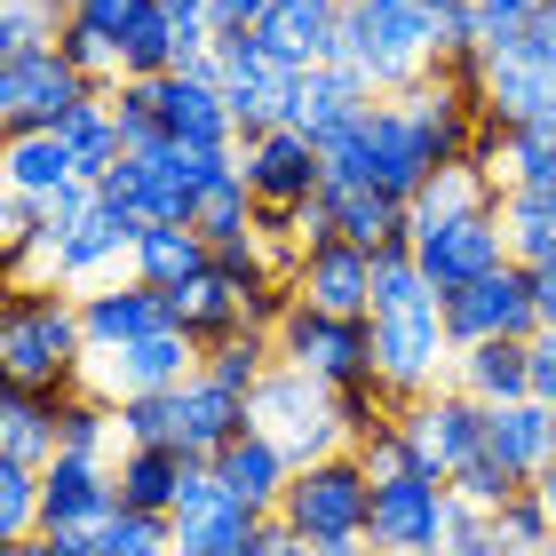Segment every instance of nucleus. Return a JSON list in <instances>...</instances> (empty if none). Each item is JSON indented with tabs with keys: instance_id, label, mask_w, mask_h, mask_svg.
<instances>
[{
	"instance_id": "nucleus-44",
	"label": "nucleus",
	"mask_w": 556,
	"mask_h": 556,
	"mask_svg": "<svg viewBox=\"0 0 556 556\" xmlns=\"http://www.w3.org/2000/svg\"><path fill=\"white\" fill-rule=\"evenodd\" d=\"M445 556H517L509 533H501V509H477V501H453V525H445Z\"/></svg>"
},
{
	"instance_id": "nucleus-48",
	"label": "nucleus",
	"mask_w": 556,
	"mask_h": 556,
	"mask_svg": "<svg viewBox=\"0 0 556 556\" xmlns=\"http://www.w3.org/2000/svg\"><path fill=\"white\" fill-rule=\"evenodd\" d=\"M453 493H462V501H477V509H501V501L517 493V477L501 469L493 453H477V462H462V469H453Z\"/></svg>"
},
{
	"instance_id": "nucleus-16",
	"label": "nucleus",
	"mask_w": 556,
	"mask_h": 556,
	"mask_svg": "<svg viewBox=\"0 0 556 556\" xmlns=\"http://www.w3.org/2000/svg\"><path fill=\"white\" fill-rule=\"evenodd\" d=\"M477 96H485L493 119H525V128H556V64L533 40H501L477 48Z\"/></svg>"
},
{
	"instance_id": "nucleus-1",
	"label": "nucleus",
	"mask_w": 556,
	"mask_h": 556,
	"mask_svg": "<svg viewBox=\"0 0 556 556\" xmlns=\"http://www.w3.org/2000/svg\"><path fill=\"white\" fill-rule=\"evenodd\" d=\"M88 366V318L72 287H48V278H16L9 311H0V374L33 390H72Z\"/></svg>"
},
{
	"instance_id": "nucleus-9",
	"label": "nucleus",
	"mask_w": 556,
	"mask_h": 556,
	"mask_svg": "<svg viewBox=\"0 0 556 556\" xmlns=\"http://www.w3.org/2000/svg\"><path fill=\"white\" fill-rule=\"evenodd\" d=\"M199 358H207V342H199V334H184V326H160V334H143V342L88 350L80 390L112 397V406H128V397H160V390H175V382H191Z\"/></svg>"
},
{
	"instance_id": "nucleus-53",
	"label": "nucleus",
	"mask_w": 556,
	"mask_h": 556,
	"mask_svg": "<svg viewBox=\"0 0 556 556\" xmlns=\"http://www.w3.org/2000/svg\"><path fill=\"white\" fill-rule=\"evenodd\" d=\"M255 556H318V548L302 541V533H294L287 517H270V525H263V548H255Z\"/></svg>"
},
{
	"instance_id": "nucleus-5",
	"label": "nucleus",
	"mask_w": 556,
	"mask_h": 556,
	"mask_svg": "<svg viewBox=\"0 0 556 556\" xmlns=\"http://www.w3.org/2000/svg\"><path fill=\"white\" fill-rule=\"evenodd\" d=\"M278 358L302 366L326 390H358L374 382V318H342V311H311V302H287V318L270 326Z\"/></svg>"
},
{
	"instance_id": "nucleus-38",
	"label": "nucleus",
	"mask_w": 556,
	"mask_h": 556,
	"mask_svg": "<svg viewBox=\"0 0 556 556\" xmlns=\"http://www.w3.org/2000/svg\"><path fill=\"white\" fill-rule=\"evenodd\" d=\"M215 374L223 390H239V397H255L263 390V374L278 366V342H270V326H239V334H223V342H207V358H199Z\"/></svg>"
},
{
	"instance_id": "nucleus-29",
	"label": "nucleus",
	"mask_w": 556,
	"mask_h": 556,
	"mask_svg": "<svg viewBox=\"0 0 556 556\" xmlns=\"http://www.w3.org/2000/svg\"><path fill=\"white\" fill-rule=\"evenodd\" d=\"M191 469H199V462H191L184 445H119V462H112V477H119V509L167 517L175 501H184Z\"/></svg>"
},
{
	"instance_id": "nucleus-24",
	"label": "nucleus",
	"mask_w": 556,
	"mask_h": 556,
	"mask_svg": "<svg viewBox=\"0 0 556 556\" xmlns=\"http://www.w3.org/2000/svg\"><path fill=\"white\" fill-rule=\"evenodd\" d=\"M80 318H88V350H119V342H143V334H160V326H175L167 294L143 287V278H104V287H88Z\"/></svg>"
},
{
	"instance_id": "nucleus-7",
	"label": "nucleus",
	"mask_w": 556,
	"mask_h": 556,
	"mask_svg": "<svg viewBox=\"0 0 556 556\" xmlns=\"http://www.w3.org/2000/svg\"><path fill=\"white\" fill-rule=\"evenodd\" d=\"M119 517V477L112 462H88V453H56L40 469V533L64 556H96V533Z\"/></svg>"
},
{
	"instance_id": "nucleus-20",
	"label": "nucleus",
	"mask_w": 556,
	"mask_h": 556,
	"mask_svg": "<svg viewBox=\"0 0 556 556\" xmlns=\"http://www.w3.org/2000/svg\"><path fill=\"white\" fill-rule=\"evenodd\" d=\"M239 175H247V191H255V207H302V199L326 184V160L302 128H263V136L239 143Z\"/></svg>"
},
{
	"instance_id": "nucleus-45",
	"label": "nucleus",
	"mask_w": 556,
	"mask_h": 556,
	"mask_svg": "<svg viewBox=\"0 0 556 556\" xmlns=\"http://www.w3.org/2000/svg\"><path fill=\"white\" fill-rule=\"evenodd\" d=\"M477 9V48H501V40H525L533 33V16L548 0H469Z\"/></svg>"
},
{
	"instance_id": "nucleus-50",
	"label": "nucleus",
	"mask_w": 556,
	"mask_h": 556,
	"mask_svg": "<svg viewBox=\"0 0 556 556\" xmlns=\"http://www.w3.org/2000/svg\"><path fill=\"white\" fill-rule=\"evenodd\" d=\"M64 16H80V24H96L104 40H128V24L143 16V0H72Z\"/></svg>"
},
{
	"instance_id": "nucleus-47",
	"label": "nucleus",
	"mask_w": 556,
	"mask_h": 556,
	"mask_svg": "<svg viewBox=\"0 0 556 556\" xmlns=\"http://www.w3.org/2000/svg\"><path fill=\"white\" fill-rule=\"evenodd\" d=\"M119 438H128V445H175V406H167V390H160V397H128V406H119Z\"/></svg>"
},
{
	"instance_id": "nucleus-57",
	"label": "nucleus",
	"mask_w": 556,
	"mask_h": 556,
	"mask_svg": "<svg viewBox=\"0 0 556 556\" xmlns=\"http://www.w3.org/2000/svg\"><path fill=\"white\" fill-rule=\"evenodd\" d=\"M374 556H445V548H374Z\"/></svg>"
},
{
	"instance_id": "nucleus-30",
	"label": "nucleus",
	"mask_w": 556,
	"mask_h": 556,
	"mask_svg": "<svg viewBox=\"0 0 556 556\" xmlns=\"http://www.w3.org/2000/svg\"><path fill=\"white\" fill-rule=\"evenodd\" d=\"M453 382H462L477 406H509V397H533V342L493 334V342L453 350Z\"/></svg>"
},
{
	"instance_id": "nucleus-22",
	"label": "nucleus",
	"mask_w": 556,
	"mask_h": 556,
	"mask_svg": "<svg viewBox=\"0 0 556 556\" xmlns=\"http://www.w3.org/2000/svg\"><path fill=\"white\" fill-rule=\"evenodd\" d=\"M485 453L517 485H541V469H556V406H541V397L485 406Z\"/></svg>"
},
{
	"instance_id": "nucleus-54",
	"label": "nucleus",
	"mask_w": 556,
	"mask_h": 556,
	"mask_svg": "<svg viewBox=\"0 0 556 556\" xmlns=\"http://www.w3.org/2000/svg\"><path fill=\"white\" fill-rule=\"evenodd\" d=\"M533 302H541V326H556V263L533 270Z\"/></svg>"
},
{
	"instance_id": "nucleus-11",
	"label": "nucleus",
	"mask_w": 556,
	"mask_h": 556,
	"mask_svg": "<svg viewBox=\"0 0 556 556\" xmlns=\"http://www.w3.org/2000/svg\"><path fill=\"white\" fill-rule=\"evenodd\" d=\"M263 509H247V501L223 485V477L199 462L184 501L167 509V533H175V556H255L263 548Z\"/></svg>"
},
{
	"instance_id": "nucleus-58",
	"label": "nucleus",
	"mask_w": 556,
	"mask_h": 556,
	"mask_svg": "<svg viewBox=\"0 0 556 556\" xmlns=\"http://www.w3.org/2000/svg\"><path fill=\"white\" fill-rule=\"evenodd\" d=\"M48 9H72V0H48Z\"/></svg>"
},
{
	"instance_id": "nucleus-40",
	"label": "nucleus",
	"mask_w": 556,
	"mask_h": 556,
	"mask_svg": "<svg viewBox=\"0 0 556 556\" xmlns=\"http://www.w3.org/2000/svg\"><path fill=\"white\" fill-rule=\"evenodd\" d=\"M112 96V119H119V143L128 151H160L167 143V119H160V80H119Z\"/></svg>"
},
{
	"instance_id": "nucleus-4",
	"label": "nucleus",
	"mask_w": 556,
	"mask_h": 556,
	"mask_svg": "<svg viewBox=\"0 0 556 556\" xmlns=\"http://www.w3.org/2000/svg\"><path fill=\"white\" fill-rule=\"evenodd\" d=\"M366 509H374V477H366V462H358L350 445L326 453V462H302L294 485H287V501H278V517H287L311 548L366 533ZM366 541H374V533H366Z\"/></svg>"
},
{
	"instance_id": "nucleus-36",
	"label": "nucleus",
	"mask_w": 556,
	"mask_h": 556,
	"mask_svg": "<svg viewBox=\"0 0 556 556\" xmlns=\"http://www.w3.org/2000/svg\"><path fill=\"white\" fill-rule=\"evenodd\" d=\"M493 215H501V231H509V263H525V270L556 263V191L509 184L493 199Z\"/></svg>"
},
{
	"instance_id": "nucleus-23",
	"label": "nucleus",
	"mask_w": 556,
	"mask_h": 556,
	"mask_svg": "<svg viewBox=\"0 0 556 556\" xmlns=\"http://www.w3.org/2000/svg\"><path fill=\"white\" fill-rule=\"evenodd\" d=\"M96 191H104L112 207H128L136 223H191V184L175 175L167 143L160 151H128V160H119Z\"/></svg>"
},
{
	"instance_id": "nucleus-21",
	"label": "nucleus",
	"mask_w": 556,
	"mask_h": 556,
	"mask_svg": "<svg viewBox=\"0 0 556 556\" xmlns=\"http://www.w3.org/2000/svg\"><path fill=\"white\" fill-rule=\"evenodd\" d=\"M167 406H175V445H184L191 462H215V453L231 445L247 421H255V414H247V397H239V390H223L207 366H199L191 382H175V390H167Z\"/></svg>"
},
{
	"instance_id": "nucleus-34",
	"label": "nucleus",
	"mask_w": 556,
	"mask_h": 556,
	"mask_svg": "<svg viewBox=\"0 0 556 556\" xmlns=\"http://www.w3.org/2000/svg\"><path fill=\"white\" fill-rule=\"evenodd\" d=\"M184 64H199L191 33L160 9V0H143V16L128 24V40H119V72H128V80H167V72H184Z\"/></svg>"
},
{
	"instance_id": "nucleus-18",
	"label": "nucleus",
	"mask_w": 556,
	"mask_h": 556,
	"mask_svg": "<svg viewBox=\"0 0 556 556\" xmlns=\"http://www.w3.org/2000/svg\"><path fill=\"white\" fill-rule=\"evenodd\" d=\"M287 294H294V302H311V311L374 318V255H366V247H350V239H318V247H294Z\"/></svg>"
},
{
	"instance_id": "nucleus-49",
	"label": "nucleus",
	"mask_w": 556,
	"mask_h": 556,
	"mask_svg": "<svg viewBox=\"0 0 556 556\" xmlns=\"http://www.w3.org/2000/svg\"><path fill=\"white\" fill-rule=\"evenodd\" d=\"M501 533H509V548H541V541H556V533H548V509H541V493H533V485H517L509 501H501Z\"/></svg>"
},
{
	"instance_id": "nucleus-6",
	"label": "nucleus",
	"mask_w": 556,
	"mask_h": 556,
	"mask_svg": "<svg viewBox=\"0 0 556 556\" xmlns=\"http://www.w3.org/2000/svg\"><path fill=\"white\" fill-rule=\"evenodd\" d=\"M374 382H382L397 406L421 390L453 382V334H445V311L438 294L406 302V311H374Z\"/></svg>"
},
{
	"instance_id": "nucleus-56",
	"label": "nucleus",
	"mask_w": 556,
	"mask_h": 556,
	"mask_svg": "<svg viewBox=\"0 0 556 556\" xmlns=\"http://www.w3.org/2000/svg\"><path fill=\"white\" fill-rule=\"evenodd\" d=\"M533 493H541V509H548V533H556V469H541V485H533Z\"/></svg>"
},
{
	"instance_id": "nucleus-55",
	"label": "nucleus",
	"mask_w": 556,
	"mask_h": 556,
	"mask_svg": "<svg viewBox=\"0 0 556 556\" xmlns=\"http://www.w3.org/2000/svg\"><path fill=\"white\" fill-rule=\"evenodd\" d=\"M0 556H64V548L48 541V533H24V541H9V548H0Z\"/></svg>"
},
{
	"instance_id": "nucleus-31",
	"label": "nucleus",
	"mask_w": 556,
	"mask_h": 556,
	"mask_svg": "<svg viewBox=\"0 0 556 556\" xmlns=\"http://www.w3.org/2000/svg\"><path fill=\"white\" fill-rule=\"evenodd\" d=\"M326 199H334V239H350V247H397L414 231V199H397V191H382V184H326Z\"/></svg>"
},
{
	"instance_id": "nucleus-10",
	"label": "nucleus",
	"mask_w": 556,
	"mask_h": 556,
	"mask_svg": "<svg viewBox=\"0 0 556 556\" xmlns=\"http://www.w3.org/2000/svg\"><path fill=\"white\" fill-rule=\"evenodd\" d=\"M215 80H223V96H231L239 143L294 119V80H302V72H294L287 56H270L263 33H223V40H215Z\"/></svg>"
},
{
	"instance_id": "nucleus-8",
	"label": "nucleus",
	"mask_w": 556,
	"mask_h": 556,
	"mask_svg": "<svg viewBox=\"0 0 556 556\" xmlns=\"http://www.w3.org/2000/svg\"><path fill=\"white\" fill-rule=\"evenodd\" d=\"M104 96L64 48H33V56H0V136H33V128H64L72 112Z\"/></svg>"
},
{
	"instance_id": "nucleus-13",
	"label": "nucleus",
	"mask_w": 556,
	"mask_h": 556,
	"mask_svg": "<svg viewBox=\"0 0 556 556\" xmlns=\"http://www.w3.org/2000/svg\"><path fill=\"white\" fill-rule=\"evenodd\" d=\"M438 311H445L453 350L493 342V334H509V342H533L541 334V302H533V270H525V263H501V270L477 278V287L438 294Z\"/></svg>"
},
{
	"instance_id": "nucleus-32",
	"label": "nucleus",
	"mask_w": 556,
	"mask_h": 556,
	"mask_svg": "<svg viewBox=\"0 0 556 556\" xmlns=\"http://www.w3.org/2000/svg\"><path fill=\"white\" fill-rule=\"evenodd\" d=\"M215 263V239L199 231V223H143L136 231V255H128V278H143V287H184L191 270Z\"/></svg>"
},
{
	"instance_id": "nucleus-37",
	"label": "nucleus",
	"mask_w": 556,
	"mask_h": 556,
	"mask_svg": "<svg viewBox=\"0 0 556 556\" xmlns=\"http://www.w3.org/2000/svg\"><path fill=\"white\" fill-rule=\"evenodd\" d=\"M56 136L72 143V167H80L88 184H104V175L128 160V143H119V119H112V96H88V104L72 112Z\"/></svg>"
},
{
	"instance_id": "nucleus-2",
	"label": "nucleus",
	"mask_w": 556,
	"mask_h": 556,
	"mask_svg": "<svg viewBox=\"0 0 556 556\" xmlns=\"http://www.w3.org/2000/svg\"><path fill=\"white\" fill-rule=\"evenodd\" d=\"M334 64L374 96L414 88L421 72H438V0H342Z\"/></svg>"
},
{
	"instance_id": "nucleus-43",
	"label": "nucleus",
	"mask_w": 556,
	"mask_h": 556,
	"mask_svg": "<svg viewBox=\"0 0 556 556\" xmlns=\"http://www.w3.org/2000/svg\"><path fill=\"white\" fill-rule=\"evenodd\" d=\"M96 556H175V533H167V517H151V509H119L104 533H96Z\"/></svg>"
},
{
	"instance_id": "nucleus-26",
	"label": "nucleus",
	"mask_w": 556,
	"mask_h": 556,
	"mask_svg": "<svg viewBox=\"0 0 556 556\" xmlns=\"http://www.w3.org/2000/svg\"><path fill=\"white\" fill-rule=\"evenodd\" d=\"M72 390H80V382H72ZM72 390H33V382L0 390V462H33V469L56 462V429H64Z\"/></svg>"
},
{
	"instance_id": "nucleus-52",
	"label": "nucleus",
	"mask_w": 556,
	"mask_h": 556,
	"mask_svg": "<svg viewBox=\"0 0 556 556\" xmlns=\"http://www.w3.org/2000/svg\"><path fill=\"white\" fill-rule=\"evenodd\" d=\"M270 16V0H215V33H255Z\"/></svg>"
},
{
	"instance_id": "nucleus-39",
	"label": "nucleus",
	"mask_w": 556,
	"mask_h": 556,
	"mask_svg": "<svg viewBox=\"0 0 556 556\" xmlns=\"http://www.w3.org/2000/svg\"><path fill=\"white\" fill-rule=\"evenodd\" d=\"M191 223H199V231H207V239L223 247V239L263 231V207H255V191H247V175L231 167V175H215V184L191 199Z\"/></svg>"
},
{
	"instance_id": "nucleus-42",
	"label": "nucleus",
	"mask_w": 556,
	"mask_h": 556,
	"mask_svg": "<svg viewBox=\"0 0 556 556\" xmlns=\"http://www.w3.org/2000/svg\"><path fill=\"white\" fill-rule=\"evenodd\" d=\"M40 533V469L33 462H0V548Z\"/></svg>"
},
{
	"instance_id": "nucleus-33",
	"label": "nucleus",
	"mask_w": 556,
	"mask_h": 556,
	"mask_svg": "<svg viewBox=\"0 0 556 556\" xmlns=\"http://www.w3.org/2000/svg\"><path fill=\"white\" fill-rule=\"evenodd\" d=\"M167 311H175V326L199 334V342H223V334H239V326H255V318H247V294H239L215 263L191 270L184 287H167Z\"/></svg>"
},
{
	"instance_id": "nucleus-15",
	"label": "nucleus",
	"mask_w": 556,
	"mask_h": 556,
	"mask_svg": "<svg viewBox=\"0 0 556 556\" xmlns=\"http://www.w3.org/2000/svg\"><path fill=\"white\" fill-rule=\"evenodd\" d=\"M453 477L438 469H406V477H382L374 485V509H366V533L374 548H438L445 525H453Z\"/></svg>"
},
{
	"instance_id": "nucleus-28",
	"label": "nucleus",
	"mask_w": 556,
	"mask_h": 556,
	"mask_svg": "<svg viewBox=\"0 0 556 556\" xmlns=\"http://www.w3.org/2000/svg\"><path fill=\"white\" fill-rule=\"evenodd\" d=\"M270 56H287L294 72L334 64V33H342V0H270V16L255 24Z\"/></svg>"
},
{
	"instance_id": "nucleus-14",
	"label": "nucleus",
	"mask_w": 556,
	"mask_h": 556,
	"mask_svg": "<svg viewBox=\"0 0 556 556\" xmlns=\"http://www.w3.org/2000/svg\"><path fill=\"white\" fill-rule=\"evenodd\" d=\"M397 429H406L414 462L438 469V477H453L462 462H477V453H485V406H477L462 382H438V390L406 397V406H397Z\"/></svg>"
},
{
	"instance_id": "nucleus-35",
	"label": "nucleus",
	"mask_w": 556,
	"mask_h": 556,
	"mask_svg": "<svg viewBox=\"0 0 556 556\" xmlns=\"http://www.w3.org/2000/svg\"><path fill=\"white\" fill-rule=\"evenodd\" d=\"M0 184H9V191H33V199L80 184V167H72V143H64L56 128L9 136V143H0Z\"/></svg>"
},
{
	"instance_id": "nucleus-3",
	"label": "nucleus",
	"mask_w": 556,
	"mask_h": 556,
	"mask_svg": "<svg viewBox=\"0 0 556 556\" xmlns=\"http://www.w3.org/2000/svg\"><path fill=\"white\" fill-rule=\"evenodd\" d=\"M247 414H255V429H270V438L294 453V469H302V462H326V453L350 445L342 397L326 390V382H311L302 366H287V358L263 374V390L247 397Z\"/></svg>"
},
{
	"instance_id": "nucleus-46",
	"label": "nucleus",
	"mask_w": 556,
	"mask_h": 556,
	"mask_svg": "<svg viewBox=\"0 0 556 556\" xmlns=\"http://www.w3.org/2000/svg\"><path fill=\"white\" fill-rule=\"evenodd\" d=\"M350 453L366 462V477H374V485H382V477H406V469H421V462H414V445H406V429H397V421L366 429V438L350 445Z\"/></svg>"
},
{
	"instance_id": "nucleus-25",
	"label": "nucleus",
	"mask_w": 556,
	"mask_h": 556,
	"mask_svg": "<svg viewBox=\"0 0 556 556\" xmlns=\"http://www.w3.org/2000/svg\"><path fill=\"white\" fill-rule=\"evenodd\" d=\"M207 469H215L223 485L247 501V509H263V517H278V501H287V485H294V453L278 445L270 429H255V421H247V429L215 453Z\"/></svg>"
},
{
	"instance_id": "nucleus-51",
	"label": "nucleus",
	"mask_w": 556,
	"mask_h": 556,
	"mask_svg": "<svg viewBox=\"0 0 556 556\" xmlns=\"http://www.w3.org/2000/svg\"><path fill=\"white\" fill-rule=\"evenodd\" d=\"M533 397H541V406H556V326H541V334H533Z\"/></svg>"
},
{
	"instance_id": "nucleus-17",
	"label": "nucleus",
	"mask_w": 556,
	"mask_h": 556,
	"mask_svg": "<svg viewBox=\"0 0 556 556\" xmlns=\"http://www.w3.org/2000/svg\"><path fill=\"white\" fill-rule=\"evenodd\" d=\"M414 255H421V270H429V287H438V294H462L485 270L509 263V231H501L493 207H477V215H453V223H421Z\"/></svg>"
},
{
	"instance_id": "nucleus-41",
	"label": "nucleus",
	"mask_w": 556,
	"mask_h": 556,
	"mask_svg": "<svg viewBox=\"0 0 556 556\" xmlns=\"http://www.w3.org/2000/svg\"><path fill=\"white\" fill-rule=\"evenodd\" d=\"M64 9L48 0H0V56H33V48H56Z\"/></svg>"
},
{
	"instance_id": "nucleus-59",
	"label": "nucleus",
	"mask_w": 556,
	"mask_h": 556,
	"mask_svg": "<svg viewBox=\"0 0 556 556\" xmlns=\"http://www.w3.org/2000/svg\"><path fill=\"white\" fill-rule=\"evenodd\" d=\"M548 9H556V0H548Z\"/></svg>"
},
{
	"instance_id": "nucleus-19",
	"label": "nucleus",
	"mask_w": 556,
	"mask_h": 556,
	"mask_svg": "<svg viewBox=\"0 0 556 556\" xmlns=\"http://www.w3.org/2000/svg\"><path fill=\"white\" fill-rule=\"evenodd\" d=\"M160 119H167V143L239 151V119H231V96H223V80H215V56L167 72V80H160Z\"/></svg>"
},
{
	"instance_id": "nucleus-12",
	"label": "nucleus",
	"mask_w": 556,
	"mask_h": 556,
	"mask_svg": "<svg viewBox=\"0 0 556 556\" xmlns=\"http://www.w3.org/2000/svg\"><path fill=\"white\" fill-rule=\"evenodd\" d=\"M136 231L143 223L128 207H112L104 191H96V207L72 223V231L40 255L33 278H48V287H72V294H88V287H104V278H128V255H136Z\"/></svg>"
},
{
	"instance_id": "nucleus-27",
	"label": "nucleus",
	"mask_w": 556,
	"mask_h": 556,
	"mask_svg": "<svg viewBox=\"0 0 556 556\" xmlns=\"http://www.w3.org/2000/svg\"><path fill=\"white\" fill-rule=\"evenodd\" d=\"M366 104H374V88L358 80V72H342V64H311L294 80V119L287 128H302L311 143H334L350 119H366Z\"/></svg>"
}]
</instances>
